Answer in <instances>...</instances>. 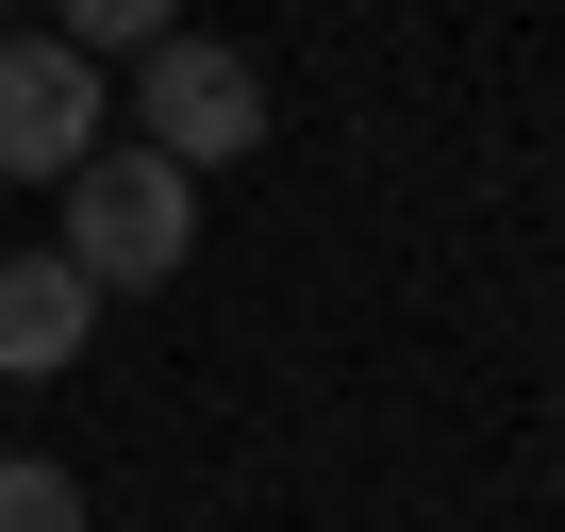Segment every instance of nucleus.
<instances>
[{"label": "nucleus", "instance_id": "obj_5", "mask_svg": "<svg viewBox=\"0 0 565 532\" xmlns=\"http://www.w3.org/2000/svg\"><path fill=\"white\" fill-rule=\"evenodd\" d=\"M51 34H67L84 67H100V51H167V34H183V0H51Z\"/></svg>", "mask_w": 565, "mask_h": 532}, {"label": "nucleus", "instance_id": "obj_4", "mask_svg": "<svg viewBox=\"0 0 565 532\" xmlns=\"http://www.w3.org/2000/svg\"><path fill=\"white\" fill-rule=\"evenodd\" d=\"M84 333H100V300H84V266H67V249H18V266H0V383L84 366Z\"/></svg>", "mask_w": 565, "mask_h": 532}, {"label": "nucleus", "instance_id": "obj_3", "mask_svg": "<svg viewBox=\"0 0 565 532\" xmlns=\"http://www.w3.org/2000/svg\"><path fill=\"white\" fill-rule=\"evenodd\" d=\"M100 150V67L67 34H0V183H67Z\"/></svg>", "mask_w": 565, "mask_h": 532}, {"label": "nucleus", "instance_id": "obj_2", "mask_svg": "<svg viewBox=\"0 0 565 532\" xmlns=\"http://www.w3.org/2000/svg\"><path fill=\"white\" fill-rule=\"evenodd\" d=\"M134 117H150L134 150H167L183 183H200V167H249V150H266V67L216 51V34H167V51H134Z\"/></svg>", "mask_w": 565, "mask_h": 532}, {"label": "nucleus", "instance_id": "obj_6", "mask_svg": "<svg viewBox=\"0 0 565 532\" xmlns=\"http://www.w3.org/2000/svg\"><path fill=\"white\" fill-rule=\"evenodd\" d=\"M0 532H84V482L51 449H0Z\"/></svg>", "mask_w": 565, "mask_h": 532}, {"label": "nucleus", "instance_id": "obj_1", "mask_svg": "<svg viewBox=\"0 0 565 532\" xmlns=\"http://www.w3.org/2000/svg\"><path fill=\"white\" fill-rule=\"evenodd\" d=\"M183 249H200V183L167 150H84L67 167V266H84V300L183 284Z\"/></svg>", "mask_w": 565, "mask_h": 532}]
</instances>
